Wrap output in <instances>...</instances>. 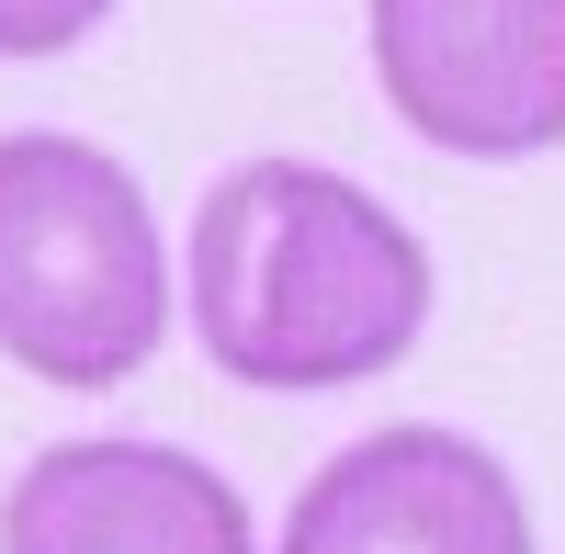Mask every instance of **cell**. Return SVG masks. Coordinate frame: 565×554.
Returning a JSON list of instances; mask_svg holds the SVG:
<instances>
[{
	"label": "cell",
	"mask_w": 565,
	"mask_h": 554,
	"mask_svg": "<svg viewBox=\"0 0 565 554\" xmlns=\"http://www.w3.org/2000/svg\"><path fill=\"white\" fill-rule=\"evenodd\" d=\"M170 340V238L114 148L57 125L0 136V362L103 396Z\"/></svg>",
	"instance_id": "7a4b0ae2"
},
{
	"label": "cell",
	"mask_w": 565,
	"mask_h": 554,
	"mask_svg": "<svg viewBox=\"0 0 565 554\" xmlns=\"http://www.w3.org/2000/svg\"><path fill=\"white\" fill-rule=\"evenodd\" d=\"M193 340L260 396L396 374L430 329L418 226L328 159H238L193 204Z\"/></svg>",
	"instance_id": "6da1fadb"
},
{
	"label": "cell",
	"mask_w": 565,
	"mask_h": 554,
	"mask_svg": "<svg viewBox=\"0 0 565 554\" xmlns=\"http://www.w3.org/2000/svg\"><path fill=\"white\" fill-rule=\"evenodd\" d=\"M271 554H543V543H532L521 476L476 430L396 419V430L340 441L295 487Z\"/></svg>",
	"instance_id": "277c9868"
},
{
	"label": "cell",
	"mask_w": 565,
	"mask_h": 554,
	"mask_svg": "<svg viewBox=\"0 0 565 554\" xmlns=\"http://www.w3.org/2000/svg\"><path fill=\"white\" fill-rule=\"evenodd\" d=\"M373 79L441 159L565 148V0H373Z\"/></svg>",
	"instance_id": "3957f363"
},
{
	"label": "cell",
	"mask_w": 565,
	"mask_h": 554,
	"mask_svg": "<svg viewBox=\"0 0 565 554\" xmlns=\"http://www.w3.org/2000/svg\"><path fill=\"white\" fill-rule=\"evenodd\" d=\"M0 554H260V532L181 441H45L0 487Z\"/></svg>",
	"instance_id": "5b68a950"
},
{
	"label": "cell",
	"mask_w": 565,
	"mask_h": 554,
	"mask_svg": "<svg viewBox=\"0 0 565 554\" xmlns=\"http://www.w3.org/2000/svg\"><path fill=\"white\" fill-rule=\"evenodd\" d=\"M103 23H114V0H0V57H68Z\"/></svg>",
	"instance_id": "8992f818"
}]
</instances>
